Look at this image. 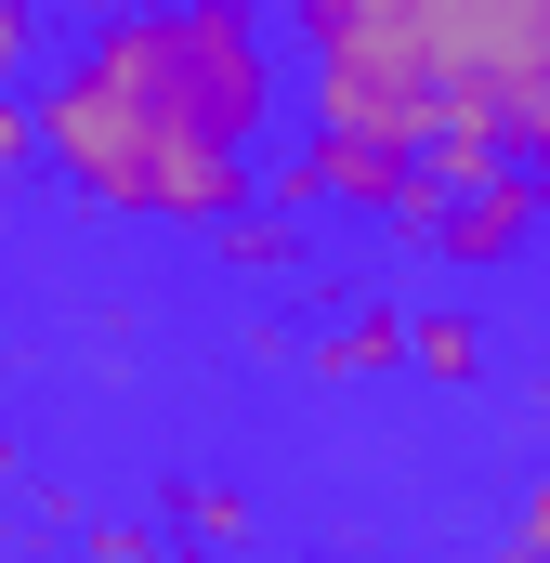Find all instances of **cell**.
<instances>
[{"instance_id":"obj_3","label":"cell","mask_w":550,"mask_h":563,"mask_svg":"<svg viewBox=\"0 0 550 563\" xmlns=\"http://www.w3.org/2000/svg\"><path fill=\"white\" fill-rule=\"evenodd\" d=\"M407 354V314H354L341 341H328V367H394Z\"/></svg>"},{"instance_id":"obj_4","label":"cell","mask_w":550,"mask_h":563,"mask_svg":"<svg viewBox=\"0 0 550 563\" xmlns=\"http://www.w3.org/2000/svg\"><path fill=\"white\" fill-rule=\"evenodd\" d=\"M419 367H432V380H472V367H485L472 314H432V328H419Z\"/></svg>"},{"instance_id":"obj_6","label":"cell","mask_w":550,"mask_h":563,"mask_svg":"<svg viewBox=\"0 0 550 563\" xmlns=\"http://www.w3.org/2000/svg\"><path fill=\"white\" fill-rule=\"evenodd\" d=\"M26 144H40V106H13V92H0V170H13Z\"/></svg>"},{"instance_id":"obj_7","label":"cell","mask_w":550,"mask_h":563,"mask_svg":"<svg viewBox=\"0 0 550 563\" xmlns=\"http://www.w3.org/2000/svg\"><path fill=\"white\" fill-rule=\"evenodd\" d=\"M525 551L550 563V472H538V485H525Z\"/></svg>"},{"instance_id":"obj_5","label":"cell","mask_w":550,"mask_h":563,"mask_svg":"<svg viewBox=\"0 0 550 563\" xmlns=\"http://www.w3.org/2000/svg\"><path fill=\"white\" fill-rule=\"evenodd\" d=\"M26 53H40V13H26V0H0V79H26Z\"/></svg>"},{"instance_id":"obj_2","label":"cell","mask_w":550,"mask_h":563,"mask_svg":"<svg viewBox=\"0 0 550 563\" xmlns=\"http://www.w3.org/2000/svg\"><path fill=\"white\" fill-rule=\"evenodd\" d=\"M538 223H550V170H485V184H432L419 197V236L446 263H512Z\"/></svg>"},{"instance_id":"obj_1","label":"cell","mask_w":550,"mask_h":563,"mask_svg":"<svg viewBox=\"0 0 550 563\" xmlns=\"http://www.w3.org/2000/svg\"><path fill=\"white\" fill-rule=\"evenodd\" d=\"M40 157L144 223H237L263 184L275 26L263 0H144L106 13L40 92Z\"/></svg>"}]
</instances>
